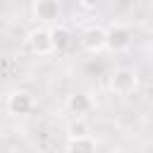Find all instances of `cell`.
I'll list each match as a JSON object with an SVG mask.
<instances>
[{
  "instance_id": "6da1fadb",
  "label": "cell",
  "mask_w": 153,
  "mask_h": 153,
  "mask_svg": "<svg viewBox=\"0 0 153 153\" xmlns=\"http://www.w3.org/2000/svg\"><path fill=\"white\" fill-rule=\"evenodd\" d=\"M131 41H134V33L127 24L115 22L105 29V50H110V53H124L131 45Z\"/></svg>"
},
{
  "instance_id": "7a4b0ae2",
  "label": "cell",
  "mask_w": 153,
  "mask_h": 153,
  "mask_svg": "<svg viewBox=\"0 0 153 153\" xmlns=\"http://www.w3.org/2000/svg\"><path fill=\"white\" fill-rule=\"evenodd\" d=\"M136 86H139V76L129 67H120L110 74V88L117 96H129V93L136 91Z\"/></svg>"
},
{
  "instance_id": "3957f363",
  "label": "cell",
  "mask_w": 153,
  "mask_h": 153,
  "mask_svg": "<svg viewBox=\"0 0 153 153\" xmlns=\"http://www.w3.org/2000/svg\"><path fill=\"white\" fill-rule=\"evenodd\" d=\"M26 45L33 55H50L53 53V38H50V29L48 26H36L29 31L26 36Z\"/></svg>"
},
{
  "instance_id": "277c9868",
  "label": "cell",
  "mask_w": 153,
  "mask_h": 153,
  "mask_svg": "<svg viewBox=\"0 0 153 153\" xmlns=\"http://www.w3.org/2000/svg\"><path fill=\"white\" fill-rule=\"evenodd\" d=\"M33 105H36L33 96H31L29 91H24V88L12 91V93L7 96V112L14 115V117H24V115H29V112L33 110Z\"/></svg>"
},
{
  "instance_id": "5b68a950",
  "label": "cell",
  "mask_w": 153,
  "mask_h": 153,
  "mask_svg": "<svg viewBox=\"0 0 153 153\" xmlns=\"http://www.w3.org/2000/svg\"><path fill=\"white\" fill-rule=\"evenodd\" d=\"M81 48L86 53H100V50H105V29L103 26H88L81 33Z\"/></svg>"
},
{
  "instance_id": "8992f818",
  "label": "cell",
  "mask_w": 153,
  "mask_h": 153,
  "mask_svg": "<svg viewBox=\"0 0 153 153\" xmlns=\"http://www.w3.org/2000/svg\"><path fill=\"white\" fill-rule=\"evenodd\" d=\"M65 148L69 153H93L98 148V143H96V139L91 134H81V136H67Z\"/></svg>"
},
{
  "instance_id": "52a82bcc",
  "label": "cell",
  "mask_w": 153,
  "mask_h": 153,
  "mask_svg": "<svg viewBox=\"0 0 153 153\" xmlns=\"http://www.w3.org/2000/svg\"><path fill=\"white\" fill-rule=\"evenodd\" d=\"M33 14H36V19H41L43 24H50V22H55V19L60 17V5H57V0H36Z\"/></svg>"
},
{
  "instance_id": "ba28073f",
  "label": "cell",
  "mask_w": 153,
  "mask_h": 153,
  "mask_svg": "<svg viewBox=\"0 0 153 153\" xmlns=\"http://www.w3.org/2000/svg\"><path fill=\"white\" fill-rule=\"evenodd\" d=\"M91 108H93V103H91V98L86 93H72V96H67V110L74 117H84Z\"/></svg>"
},
{
  "instance_id": "9c48e42d",
  "label": "cell",
  "mask_w": 153,
  "mask_h": 153,
  "mask_svg": "<svg viewBox=\"0 0 153 153\" xmlns=\"http://www.w3.org/2000/svg\"><path fill=\"white\" fill-rule=\"evenodd\" d=\"M50 38H53V50H67L72 43V33L67 26H55L50 29Z\"/></svg>"
},
{
  "instance_id": "30bf717a",
  "label": "cell",
  "mask_w": 153,
  "mask_h": 153,
  "mask_svg": "<svg viewBox=\"0 0 153 153\" xmlns=\"http://www.w3.org/2000/svg\"><path fill=\"white\" fill-rule=\"evenodd\" d=\"M81 134H88V124L84 117H76L69 127H67V136H81Z\"/></svg>"
},
{
  "instance_id": "8fae6325",
  "label": "cell",
  "mask_w": 153,
  "mask_h": 153,
  "mask_svg": "<svg viewBox=\"0 0 153 153\" xmlns=\"http://www.w3.org/2000/svg\"><path fill=\"white\" fill-rule=\"evenodd\" d=\"M81 7H86V10H93V7H98L100 5V0H76Z\"/></svg>"
}]
</instances>
